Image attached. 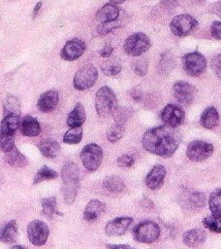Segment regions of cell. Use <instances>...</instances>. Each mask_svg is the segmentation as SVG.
Instances as JSON below:
<instances>
[{"label": "cell", "mask_w": 221, "mask_h": 249, "mask_svg": "<svg viewBox=\"0 0 221 249\" xmlns=\"http://www.w3.org/2000/svg\"><path fill=\"white\" fill-rule=\"evenodd\" d=\"M109 249H127L129 245L127 244H107Z\"/></svg>", "instance_id": "49"}, {"label": "cell", "mask_w": 221, "mask_h": 249, "mask_svg": "<svg viewBox=\"0 0 221 249\" xmlns=\"http://www.w3.org/2000/svg\"><path fill=\"white\" fill-rule=\"evenodd\" d=\"M9 249H27L25 246H22V245H17V244H16V245H12Z\"/></svg>", "instance_id": "51"}, {"label": "cell", "mask_w": 221, "mask_h": 249, "mask_svg": "<svg viewBox=\"0 0 221 249\" xmlns=\"http://www.w3.org/2000/svg\"><path fill=\"white\" fill-rule=\"evenodd\" d=\"M132 223L133 218L131 217H117L107 223L105 231L110 236H119L127 231Z\"/></svg>", "instance_id": "15"}, {"label": "cell", "mask_w": 221, "mask_h": 249, "mask_svg": "<svg viewBox=\"0 0 221 249\" xmlns=\"http://www.w3.org/2000/svg\"><path fill=\"white\" fill-rule=\"evenodd\" d=\"M119 12L120 9L118 6L109 2L98 10V12L96 13V18L100 20L101 23L115 21L118 19Z\"/></svg>", "instance_id": "20"}, {"label": "cell", "mask_w": 221, "mask_h": 249, "mask_svg": "<svg viewBox=\"0 0 221 249\" xmlns=\"http://www.w3.org/2000/svg\"><path fill=\"white\" fill-rule=\"evenodd\" d=\"M48 227L41 220H33L27 226V236L35 246H43L48 237Z\"/></svg>", "instance_id": "11"}, {"label": "cell", "mask_w": 221, "mask_h": 249, "mask_svg": "<svg viewBox=\"0 0 221 249\" xmlns=\"http://www.w3.org/2000/svg\"><path fill=\"white\" fill-rule=\"evenodd\" d=\"M106 211V204L98 199H91L84 208L83 219L88 222H93L101 217Z\"/></svg>", "instance_id": "19"}, {"label": "cell", "mask_w": 221, "mask_h": 249, "mask_svg": "<svg viewBox=\"0 0 221 249\" xmlns=\"http://www.w3.org/2000/svg\"><path fill=\"white\" fill-rule=\"evenodd\" d=\"M200 122L202 126L207 129H211L217 126L219 123V114L216 108L213 106L206 107L201 115Z\"/></svg>", "instance_id": "25"}, {"label": "cell", "mask_w": 221, "mask_h": 249, "mask_svg": "<svg viewBox=\"0 0 221 249\" xmlns=\"http://www.w3.org/2000/svg\"><path fill=\"white\" fill-rule=\"evenodd\" d=\"M117 108V98L110 88H100L95 96V109L100 117H108L113 114Z\"/></svg>", "instance_id": "3"}, {"label": "cell", "mask_w": 221, "mask_h": 249, "mask_svg": "<svg viewBox=\"0 0 221 249\" xmlns=\"http://www.w3.org/2000/svg\"><path fill=\"white\" fill-rule=\"evenodd\" d=\"M98 78V71L92 64H86L79 68L74 77V88L78 90H84L92 87Z\"/></svg>", "instance_id": "9"}, {"label": "cell", "mask_w": 221, "mask_h": 249, "mask_svg": "<svg viewBox=\"0 0 221 249\" xmlns=\"http://www.w3.org/2000/svg\"><path fill=\"white\" fill-rule=\"evenodd\" d=\"M59 100V94L56 90L50 89L47 90L39 97V100L37 102L38 109L43 113H47L55 109V107L58 104Z\"/></svg>", "instance_id": "18"}, {"label": "cell", "mask_w": 221, "mask_h": 249, "mask_svg": "<svg viewBox=\"0 0 221 249\" xmlns=\"http://www.w3.org/2000/svg\"><path fill=\"white\" fill-rule=\"evenodd\" d=\"M17 237V224L15 220L9 221L1 230V241L6 244H12Z\"/></svg>", "instance_id": "27"}, {"label": "cell", "mask_w": 221, "mask_h": 249, "mask_svg": "<svg viewBox=\"0 0 221 249\" xmlns=\"http://www.w3.org/2000/svg\"><path fill=\"white\" fill-rule=\"evenodd\" d=\"M210 64L216 77L219 80H221V53H218L215 56H213Z\"/></svg>", "instance_id": "44"}, {"label": "cell", "mask_w": 221, "mask_h": 249, "mask_svg": "<svg viewBox=\"0 0 221 249\" xmlns=\"http://www.w3.org/2000/svg\"><path fill=\"white\" fill-rule=\"evenodd\" d=\"M20 116L16 114L5 115L1 122V135L13 136L20 126Z\"/></svg>", "instance_id": "22"}, {"label": "cell", "mask_w": 221, "mask_h": 249, "mask_svg": "<svg viewBox=\"0 0 221 249\" xmlns=\"http://www.w3.org/2000/svg\"><path fill=\"white\" fill-rule=\"evenodd\" d=\"M86 49L85 43L78 38L71 39L66 42L63 49L60 52V56L64 60L72 61L80 57Z\"/></svg>", "instance_id": "14"}, {"label": "cell", "mask_w": 221, "mask_h": 249, "mask_svg": "<svg viewBox=\"0 0 221 249\" xmlns=\"http://www.w3.org/2000/svg\"><path fill=\"white\" fill-rule=\"evenodd\" d=\"M7 162L14 167H23L27 164V160L23 154H21L17 148L12 149L10 152L6 153Z\"/></svg>", "instance_id": "31"}, {"label": "cell", "mask_w": 221, "mask_h": 249, "mask_svg": "<svg viewBox=\"0 0 221 249\" xmlns=\"http://www.w3.org/2000/svg\"><path fill=\"white\" fill-rule=\"evenodd\" d=\"M210 33L214 39L221 40V21L215 20L210 26Z\"/></svg>", "instance_id": "45"}, {"label": "cell", "mask_w": 221, "mask_h": 249, "mask_svg": "<svg viewBox=\"0 0 221 249\" xmlns=\"http://www.w3.org/2000/svg\"><path fill=\"white\" fill-rule=\"evenodd\" d=\"M159 66H160V71L166 72V73L172 71V69L174 68V60L169 52H166L162 54L161 60L159 62Z\"/></svg>", "instance_id": "39"}, {"label": "cell", "mask_w": 221, "mask_h": 249, "mask_svg": "<svg viewBox=\"0 0 221 249\" xmlns=\"http://www.w3.org/2000/svg\"><path fill=\"white\" fill-rule=\"evenodd\" d=\"M161 120L165 124V125L176 128L179 126L185 118V113L182 110L181 107H179L176 104H168L166 105L161 114H160Z\"/></svg>", "instance_id": "12"}, {"label": "cell", "mask_w": 221, "mask_h": 249, "mask_svg": "<svg viewBox=\"0 0 221 249\" xmlns=\"http://www.w3.org/2000/svg\"><path fill=\"white\" fill-rule=\"evenodd\" d=\"M213 151L212 144L203 140H194L188 144L186 155L192 161H204L213 154Z\"/></svg>", "instance_id": "10"}, {"label": "cell", "mask_w": 221, "mask_h": 249, "mask_svg": "<svg viewBox=\"0 0 221 249\" xmlns=\"http://www.w3.org/2000/svg\"><path fill=\"white\" fill-rule=\"evenodd\" d=\"M15 148V140L13 136L1 135V150L5 153L10 152Z\"/></svg>", "instance_id": "42"}, {"label": "cell", "mask_w": 221, "mask_h": 249, "mask_svg": "<svg viewBox=\"0 0 221 249\" xmlns=\"http://www.w3.org/2000/svg\"><path fill=\"white\" fill-rule=\"evenodd\" d=\"M42 2H38L36 5H35V8H34V10H33V14H32V17H33V18H35V17H36V15H37V13H38V11L40 10V8L42 7Z\"/></svg>", "instance_id": "50"}, {"label": "cell", "mask_w": 221, "mask_h": 249, "mask_svg": "<svg viewBox=\"0 0 221 249\" xmlns=\"http://www.w3.org/2000/svg\"><path fill=\"white\" fill-rule=\"evenodd\" d=\"M180 141L179 131L167 125L149 128L142 138V144L145 151L162 158L172 157L178 148Z\"/></svg>", "instance_id": "1"}, {"label": "cell", "mask_w": 221, "mask_h": 249, "mask_svg": "<svg viewBox=\"0 0 221 249\" xmlns=\"http://www.w3.org/2000/svg\"><path fill=\"white\" fill-rule=\"evenodd\" d=\"M42 204V214L47 219H52L54 215L62 216L63 214L57 210L56 198L55 196L45 197L41 201Z\"/></svg>", "instance_id": "29"}, {"label": "cell", "mask_w": 221, "mask_h": 249, "mask_svg": "<svg viewBox=\"0 0 221 249\" xmlns=\"http://www.w3.org/2000/svg\"><path fill=\"white\" fill-rule=\"evenodd\" d=\"M61 178L63 182L62 193L67 204H72L79 189V169L73 161L64 163L61 169Z\"/></svg>", "instance_id": "2"}, {"label": "cell", "mask_w": 221, "mask_h": 249, "mask_svg": "<svg viewBox=\"0 0 221 249\" xmlns=\"http://www.w3.org/2000/svg\"><path fill=\"white\" fill-rule=\"evenodd\" d=\"M124 125H119L115 124L111 125L107 131V138L110 143H115L122 138V136L124 135Z\"/></svg>", "instance_id": "38"}, {"label": "cell", "mask_w": 221, "mask_h": 249, "mask_svg": "<svg viewBox=\"0 0 221 249\" xmlns=\"http://www.w3.org/2000/svg\"><path fill=\"white\" fill-rule=\"evenodd\" d=\"M131 96L133 97V99H134V100H136V101H140V100L142 99V90H141L140 89L135 88V89H133L131 90Z\"/></svg>", "instance_id": "48"}, {"label": "cell", "mask_w": 221, "mask_h": 249, "mask_svg": "<svg viewBox=\"0 0 221 249\" xmlns=\"http://www.w3.org/2000/svg\"><path fill=\"white\" fill-rule=\"evenodd\" d=\"M203 225L205 229L212 232L221 233V216L217 215H209L204 218Z\"/></svg>", "instance_id": "35"}, {"label": "cell", "mask_w": 221, "mask_h": 249, "mask_svg": "<svg viewBox=\"0 0 221 249\" xmlns=\"http://www.w3.org/2000/svg\"><path fill=\"white\" fill-rule=\"evenodd\" d=\"M127 249H135V248H132V247H130V246H129Z\"/></svg>", "instance_id": "52"}, {"label": "cell", "mask_w": 221, "mask_h": 249, "mask_svg": "<svg viewBox=\"0 0 221 249\" xmlns=\"http://www.w3.org/2000/svg\"><path fill=\"white\" fill-rule=\"evenodd\" d=\"M82 138V128L73 127L67 130L63 136V142L68 144H78Z\"/></svg>", "instance_id": "36"}, {"label": "cell", "mask_w": 221, "mask_h": 249, "mask_svg": "<svg viewBox=\"0 0 221 249\" xmlns=\"http://www.w3.org/2000/svg\"><path fill=\"white\" fill-rule=\"evenodd\" d=\"M132 68L134 70V72L142 77L144 76L146 73H147V70H148V63L145 59L143 58H141V59H138V60H135L133 61L132 63Z\"/></svg>", "instance_id": "41"}, {"label": "cell", "mask_w": 221, "mask_h": 249, "mask_svg": "<svg viewBox=\"0 0 221 249\" xmlns=\"http://www.w3.org/2000/svg\"><path fill=\"white\" fill-rule=\"evenodd\" d=\"M198 21L197 19L189 15V14H181L175 16L171 23H170V28L171 31L178 37H184L189 35L193 30L197 27Z\"/></svg>", "instance_id": "8"}, {"label": "cell", "mask_w": 221, "mask_h": 249, "mask_svg": "<svg viewBox=\"0 0 221 249\" xmlns=\"http://www.w3.org/2000/svg\"><path fill=\"white\" fill-rule=\"evenodd\" d=\"M173 91L174 98L181 104L188 105L192 103L196 94V88L185 81H177L174 87Z\"/></svg>", "instance_id": "13"}, {"label": "cell", "mask_w": 221, "mask_h": 249, "mask_svg": "<svg viewBox=\"0 0 221 249\" xmlns=\"http://www.w3.org/2000/svg\"><path fill=\"white\" fill-rule=\"evenodd\" d=\"M79 157L85 169L93 172L99 168L102 162L103 151L99 145L90 143L83 147Z\"/></svg>", "instance_id": "6"}, {"label": "cell", "mask_w": 221, "mask_h": 249, "mask_svg": "<svg viewBox=\"0 0 221 249\" xmlns=\"http://www.w3.org/2000/svg\"><path fill=\"white\" fill-rule=\"evenodd\" d=\"M135 162V159L130 154H123L117 159V164L120 167H131Z\"/></svg>", "instance_id": "43"}, {"label": "cell", "mask_w": 221, "mask_h": 249, "mask_svg": "<svg viewBox=\"0 0 221 249\" xmlns=\"http://www.w3.org/2000/svg\"><path fill=\"white\" fill-rule=\"evenodd\" d=\"M58 174L55 170L47 167V166H43L42 168H40L35 177H34V181H33V184H39L45 180H52V179H55L57 178Z\"/></svg>", "instance_id": "33"}, {"label": "cell", "mask_w": 221, "mask_h": 249, "mask_svg": "<svg viewBox=\"0 0 221 249\" xmlns=\"http://www.w3.org/2000/svg\"><path fill=\"white\" fill-rule=\"evenodd\" d=\"M122 68L121 61L118 57H109L106 59L102 65H101V70L102 72L107 75V76H114L117 75Z\"/></svg>", "instance_id": "30"}, {"label": "cell", "mask_w": 221, "mask_h": 249, "mask_svg": "<svg viewBox=\"0 0 221 249\" xmlns=\"http://www.w3.org/2000/svg\"><path fill=\"white\" fill-rule=\"evenodd\" d=\"M19 130L21 134L29 137L38 136L41 133V126L37 119L30 115H26L22 118Z\"/></svg>", "instance_id": "21"}, {"label": "cell", "mask_w": 221, "mask_h": 249, "mask_svg": "<svg viewBox=\"0 0 221 249\" xmlns=\"http://www.w3.org/2000/svg\"><path fill=\"white\" fill-rule=\"evenodd\" d=\"M5 115L16 114L20 116V103L14 95H8L4 101Z\"/></svg>", "instance_id": "34"}, {"label": "cell", "mask_w": 221, "mask_h": 249, "mask_svg": "<svg viewBox=\"0 0 221 249\" xmlns=\"http://www.w3.org/2000/svg\"><path fill=\"white\" fill-rule=\"evenodd\" d=\"M208 206L212 215L221 216V189L214 190L208 199Z\"/></svg>", "instance_id": "32"}, {"label": "cell", "mask_w": 221, "mask_h": 249, "mask_svg": "<svg viewBox=\"0 0 221 249\" xmlns=\"http://www.w3.org/2000/svg\"><path fill=\"white\" fill-rule=\"evenodd\" d=\"M182 65L184 71L193 77L202 75L206 68V59L199 52H191L183 55Z\"/></svg>", "instance_id": "7"}, {"label": "cell", "mask_w": 221, "mask_h": 249, "mask_svg": "<svg viewBox=\"0 0 221 249\" xmlns=\"http://www.w3.org/2000/svg\"><path fill=\"white\" fill-rule=\"evenodd\" d=\"M112 115H113V120L116 124L124 125V124L127 122V120L131 117L132 110L128 107H117Z\"/></svg>", "instance_id": "37"}, {"label": "cell", "mask_w": 221, "mask_h": 249, "mask_svg": "<svg viewBox=\"0 0 221 249\" xmlns=\"http://www.w3.org/2000/svg\"><path fill=\"white\" fill-rule=\"evenodd\" d=\"M179 203L186 210H198L205 206V196L201 192L190 191L181 196Z\"/></svg>", "instance_id": "16"}, {"label": "cell", "mask_w": 221, "mask_h": 249, "mask_svg": "<svg viewBox=\"0 0 221 249\" xmlns=\"http://www.w3.org/2000/svg\"><path fill=\"white\" fill-rule=\"evenodd\" d=\"M112 52H113L112 46H111L110 44H106V45L103 47V49L99 52V53H100V55L103 56V57H109V56L112 53Z\"/></svg>", "instance_id": "46"}, {"label": "cell", "mask_w": 221, "mask_h": 249, "mask_svg": "<svg viewBox=\"0 0 221 249\" xmlns=\"http://www.w3.org/2000/svg\"><path fill=\"white\" fill-rule=\"evenodd\" d=\"M103 187L110 193L119 194L125 190V184L119 176L110 175L107 176L103 181Z\"/></svg>", "instance_id": "28"}, {"label": "cell", "mask_w": 221, "mask_h": 249, "mask_svg": "<svg viewBox=\"0 0 221 249\" xmlns=\"http://www.w3.org/2000/svg\"><path fill=\"white\" fill-rule=\"evenodd\" d=\"M140 203H141V206H142V208H144V209H152V208L154 207L153 201H152L150 198L146 197V196H143V197L142 198V200H141Z\"/></svg>", "instance_id": "47"}, {"label": "cell", "mask_w": 221, "mask_h": 249, "mask_svg": "<svg viewBox=\"0 0 221 249\" xmlns=\"http://www.w3.org/2000/svg\"><path fill=\"white\" fill-rule=\"evenodd\" d=\"M38 148L44 157L49 159L55 158L60 151V146L58 142L52 138H47L42 140L38 144Z\"/></svg>", "instance_id": "26"}, {"label": "cell", "mask_w": 221, "mask_h": 249, "mask_svg": "<svg viewBox=\"0 0 221 249\" xmlns=\"http://www.w3.org/2000/svg\"><path fill=\"white\" fill-rule=\"evenodd\" d=\"M166 176V168L162 164L154 165L145 177V185L150 190H158L164 184Z\"/></svg>", "instance_id": "17"}, {"label": "cell", "mask_w": 221, "mask_h": 249, "mask_svg": "<svg viewBox=\"0 0 221 249\" xmlns=\"http://www.w3.org/2000/svg\"><path fill=\"white\" fill-rule=\"evenodd\" d=\"M150 45L151 43L147 35L142 32H136L127 37L123 49L128 55L138 56L145 53L150 48Z\"/></svg>", "instance_id": "5"}, {"label": "cell", "mask_w": 221, "mask_h": 249, "mask_svg": "<svg viewBox=\"0 0 221 249\" xmlns=\"http://www.w3.org/2000/svg\"><path fill=\"white\" fill-rule=\"evenodd\" d=\"M206 239V233L200 229H192L183 233V243L188 247H198Z\"/></svg>", "instance_id": "23"}, {"label": "cell", "mask_w": 221, "mask_h": 249, "mask_svg": "<svg viewBox=\"0 0 221 249\" xmlns=\"http://www.w3.org/2000/svg\"><path fill=\"white\" fill-rule=\"evenodd\" d=\"M122 26V23L120 20H115V21H110V22H104V23H101L99 26H98V33L101 34V35H105L107 33H110L111 32L112 30L116 29V28H119Z\"/></svg>", "instance_id": "40"}, {"label": "cell", "mask_w": 221, "mask_h": 249, "mask_svg": "<svg viewBox=\"0 0 221 249\" xmlns=\"http://www.w3.org/2000/svg\"><path fill=\"white\" fill-rule=\"evenodd\" d=\"M86 119V113L84 110V107L81 103H77L75 108L68 114L67 116V124L73 127H81V124L85 122Z\"/></svg>", "instance_id": "24"}, {"label": "cell", "mask_w": 221, "mask_h": 249, "mask_svg": "<svg viewBox=\"0 0 221 249\" xmlns=\"http://www.w3.org/2000/svg\"><path fill=\"white\" fill-rule=\"evenodd\" d=\"M160 235V228L153 221H142L132 230L133 238L141 243H153Z\"/></svg>", "instance_id": "4"}]
</instances>
